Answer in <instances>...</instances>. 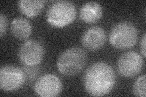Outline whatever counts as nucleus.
<instances>
[{"label": "nucleus", "mask_w": 146, "mask_h": 97, "mask_svg": "<svg viewBox=\"0 0 146 97\" xmlns=\"http://www.w3.org/2000/svg\"><path fill=\"white\" fill-rule=\"evenodd\" d=\"M115 83L116 76L113 69L102 61L91 64L84 76L85 89L91 96H102L108 94L113 89Z\"/></svg>", "instance_id": "1"}, {"label": "nucleus", "mask_w": 146, "mask_h": 97, "mask_svg": "<svg viewBox=\"0 0 146 97\" xmlns=\"http://www.w3.org/2000/svg\"><path fill=\"white\" fill-rule=\"evenodd\" d=\"M138 36V29L133 23L122 21L112 27L109 33V41L114 48L125 50L133 47Z\"/></svg>", "instance_id": "2"}, {"label": "nucleus", "mask_w": 146, "mask_h": 97, "mask_svg": "<svg viewBox=\"0 0 146 97\" xmlns=\"http://www.w3.org/2000/svg\"><path fill=\"white\" fill-rule=\"evenodd\" d=\"M87 57L84 50L74 47L65 50L57 61V70L65 76H73L79 73L84 68Z\"/></svg>", "instance_id": "3"}, {"label": "nucleus", "mask_w": 146, "mask_h": 97, "mask_svg": "<svg viewBox=\"0 0 146 97\" xmlns=\"http://www.w3.org/2000/svg\"><path fill=\"white\" fill-rule=\"evenodd\" d=\"M76 15V7L72 3L68 1H58L52 4L48 9L46 18L50 25L61 28L74 21Z\"/></svg>", "instance_id": "4"}, {"label": "nucleus", "mask_w": 146, "mask_h": 97, "mask_svg": "<svg viewBox=\"0 0 146 97\" xmlns=\"http://www.w3.org/2000/svg\"><path fill=\"white\" fill-rule=\"evenodd\" d=\"M25 79L24 71L17 66L6 65L0 69V89L3 91L11 92L20 89Z\"/></svg>", "instance_id": "5"}, {"label": "nucleus", "mask_w": 146, "mask_h": 97, "mask_svg": "<svg viewBox=\"0 0 146 97\" xmlns=\"http://www.w3.org/2000/svg\"><path fill=\"white\" fill-rule=\"evenodd\" d=\"M44 56L43 46L35 40H27L23 44L18 50V58L27 66H35L41 62Z\"/></svg>", "instance_id": "6"}, {"label": "nucleus", "mask_w": 146, "mask_h": 97, "mask_svg": "<svg viewBox=\"0 0 146 97\" xmlns=\"http://www.w3.org/2000/svg\"><path fill=\"white\" fill-rule=\"evenodd\" d=\"M144 61L141 55L135 51H129L123 53L117 62V71L125 77H132L142 71Z\"/></svg>", "instance_id": "7"}, {"label": "nucleus", "mask_w": 146, "mask_h": 97, "mask_svg": "<svg viewBox=\"0 0 146 97\" xmlns=\"http://www.w3.org/2000/svg\"><path fill=\"white\" fill-rule=\"evenodd\" d=\"M35 93L42 97H55L62 90V82L57 76L45 74L41 76L34 86Z\"/></svg>", "instance_id": "8"}, {"label": "nucleus", "mask_w": 146, "mask_h": 97, "mask_svg": "<svg viewBox=\"0 0 146 97\" xmlns=\"http://www.w3.org/2000/svg\"><path fill=\"white\" fill-rule=\"evenodd\" d=\"M106 41V34L100 26H93L86 29L81 37L82 46L90 51L101 49Z\"/></svg>", "instance_id": "9"}, {"label": "nucleus", "mask_w": 146, "mask_h": 97, "mask_svg": "<svg viewBox=\"0 0 146 97\" xmlns=\"http://www.w3.org/2000/svg\"><path fill=\"white\" fill-rule=\"evenodd\" d=\"M103 14L102 7L95 1L87 2L82 6L79 11L80 20L86 23H94L98 21Z\"/></svg>", "instance_id": "10"}, {"label": "nucleus", "mask_w": 146, "mask_h": 97, "mask_svg": "<svg viewBox=\"0 0 146 97\" xmlns=\"http://www.w3.org/2000/svg\"><path fill=\"white\" fill-rule=\"evenodd\" d=\"M11 32L17 40H25L31 36L33 27L29 20L23 17H18L11 22Z\"/></svg>", "instance_id": "11"}, {"label": "nucleus", "mask_w": 146, "mask_h": 97, "mask_svg": "<svg viewBox=\"0 0 146 97\" xmlns=\"http://www.w3.org/2000/svg\"><path fill=\"white\" fill-rule=\"evenodd\" d=\"M44 1L41 0H20L18 3L19 11L25 16L33 18L42 12Z\"/></svg>", "instance_id": "12"}, {"label": "nucleus", "mask_w": 146, "mask_h": 97, "mask_svg": "<svg viewBox=\"0 0 146 97\" xmlns=\"http://www.w3.org/2000/svg\"><path fill=\"white\" fill-rule=\"evenodd\" d=\"M145 75L140 76L133 86V92L135 96L145 97Z\"/></svg>", "instance_id": "13"}, {"label": "nucleus", "mask_w": 146, "mask_h": 97, "mask_svg": "<svg viewBox=\"0 0 146 97\" xmlns=\"http://www.w3.org/2000/svg\"><path fill=\"white\" fill-rule=\"evenodd\" d=\"M7 26L8 20L6 16L3 13H1L0 14V36L1 38L6 34Z\"/></svg>", "instance_id": "14"}, {"label": "nucleus", "mask_w": 146, "mask_h": 97, "mask_svg": "<svg viewBox=\"0 0 146 97\" xmlns=\"http://www.w3.org/2000/svg\"><path fill=\"white\" fill-rule=\"evenodd\" d=\"M146 34H144L142 38H141V42H140V49L141 53L143 54V57H145V53H146V49H145V45H146Z\"/></svg>", "instance_id": "15"}]
</instances>
